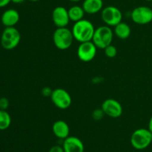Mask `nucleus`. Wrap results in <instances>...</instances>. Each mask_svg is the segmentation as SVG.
<instances>
[{
  "instance_id": "f257e3e1",
  "label": "nucleus",
  "mask_w": 152,
  "mask_h": 152,
  "mask_svg": "<svg viewBox=\"0 0 152 152\" xmlns=\"http://www.w3.org/2000/svg\"><path fill=\"white\" fill-rule=\"evenodd\" d=\"M95 29L96 28H94L93 23L91 21L83 19L78 22H74L71 31L74 40L81 43L84 42L91 41Z\"/></svg>"
},
{
  "instance_id": "f03ea898",
  "label": "nucleus",
  "mask_w": 152,
  "mask_h": 152,
  "mask_svg": "<svg viewBox=\"0 0 152 152\" xmlns=\"http://www.w3.org/2000/svg\"><path fill=\"white\" fill-rule=\"evenodd\" d=\"M114 31L108 25H102L95 29L91 41L97 49H105L107 46L112 44Z\"/></svg>"
},
{
  "instance_id": "7ed1b4c3",
  "label": "nucleus",
  "mask_w": 152,
  "mask_h": 152,
  "mask_svg": "<svg viewBox=\"0 0 152 152\" xmlns=\"http://www.w3.org/2000/svg\"><path fill=\"white\" fill-rule=\"evenodd\" d=\"M74 37L72 31L68 28H57L53 34V41L54 46L59 50H67L73 44Z\"/></svg>"
},
{
  "instance_id": "20e7f679",
  "label": "nucleus",
  "mask_w": 152,
  "mask_h": 152,
  "mask_svg": "<svg viewBox=\"0 0 152 152\" xmlns=\"http://www.w3.org/2000/svg\"><path fill=\"white\" fill-rule=\"evenodd\" d=\"M130 142L132 147L137 150H143L152 142V134L146 128H139L132 133Z\"/></svg>"
},
{
  "instance_id": "39448f33",
  "label": "nucleus",
  "mask_w": 152,
  "mask_h": 152,
  "mask_svg": "<svg viewBox=\"0 0 152 152\" xmlns=\"http://www.w3.org/2000/svg\"><path fill=\"white\" fill-rule=\"evenodd\" d=\"M21 40L20 32L15 27H7L1 35V46L6 50H12L18 46Z\"/></svg>"
},
{
  "instance_id": "423d86ee",
  "label": "nucleus",
  "mask_w": 152,
  "mask_h": 152,
  "mask_svg": "<svg viewBox=\"0 0 152 152\" xmlns=\"http://www.w3.org/2000/svg\"><path fill=\"white\" fill-rule=\"evenodd\" d=\"M101 18L106 25L115 27L123 22V13L118 7L109 5L102 9L101 11Z\"/></svg>"
},
{
  "instance_id": "0eeeda50",
  "label": "nucleus",
  "mask_w": 152,
  "mask_h": 152,
  "mask_svg": "<svg viewBox=\"0 0 152 152\" xmlns=\"http://www.w3.org/2000/svg\"><path fill=\"white\" fill-rule=\"evenodd\" d=\"M50 99L52 103L60 110H66L69 108L72 103V98L68 91L62 88H56L53 89Z\"/></svg>"
},
{
  "instance_id": "6e6552de",
  "label": "nucleus",
  "mask_w": 152,
  "mask_h": 152,
  "mask_svg": "<svg viewBox=\"0 0 152 152\" xmlns=\"http://www.w3.org/2000/svg\"><path fill=\"white\" fill-rule=\"evenodd\" d=\"M131 17L137 25H147L152 22V9L147 6H138L132 10Z\"/></svg>"
},
{
  "instance_id": "1a4fd4ad",
  "label": "nucleus",
  "mask_w": 152,
  "mask_h": 152,
  "mask_svg": "<svg viewBox=\"0 0 152 152\" xmlns=\"http://www.w3.org/2000/svg\"><path fill=\"white\" fill-rule=\"evenodd\" d=\"M97 48L92 41L81 43L77 49V56L79 59L85 63L90 62L94 59Z\"/></svg>"
},
{
  "instance_id": "9d476101",
  "label": "nucleus",
  "mask_w": 152,
  "mask_h": 152,
  "mask_svg": "<svg viewBox=\"0 0 152 152\" xmlns=\"http://www.w3.org/2000/svg\"><path fill=\"white\" fill-rule=\"evenodd\" d=\"M101 109L104 112L105 115L117 119L120 117L123 114V107L117 100L114 98H108L102 102Z\"/></svg>"
},
{
  "instance_id": "9b49d317",
  "label": "nucleus",
  "mask_w": 152,
  "mask_h": 152,
  "mask_svg": "<svg viewBox=\"0 0 152 152\" xmlns=\"http://www.w3.org/2000/svg\"><path fill=\"white\" fill-rule=\"evenodd\" d=\"M52 20L57 28H65L69 24L68 11L63 6H57L52 11Z\"/></svg>"
},
{
  "instance_id": "f8f14e48",
  "label": "nucleus",
  "mask_w": 152,
  "mask_h": 152,
  "mask_svg": "<svg viewBox=\"0 0 152 152\" xmlns=\"http://www.w3.org/2000/svg\"><path fill=\"white\" fill-rule=\"evenodd\" d=\"M65 152H84L85 146L80 138L74 136H69L64 139L62 144Z\"/></svg>"
},
{
  "instance_id": "ddd939ff",
  "label": "nucleus",
  "mask_w": 152,
  "mask_h": 152,
  "mask_svg": "<svg viewBox=\"0 0 152 152\" xmlns=\"http://www.w3.org/2000/svg\"><path fill=\"white\" fill-rule=\"evenodd\" d=\"M20 19L19 12L15 9H7L3 12L1 16V22L5 28L7 27H15Z\"/></svg>"
},
{
  "instance_id": "4468645a",
  "label": "nucleus",
  "mask_w": 152,
  "mask_h": 152,
  "mask_svg": "<svg viewBox=\"0 0 152 152\" xmlns=\"http://www.w3.org/2000/svg\"><path fill=\"white\" fill-rule=\"evenodd\" d=\"M52 131L55 137L60 139H65L70 136V128L68 123L63 120H57L53 124Z\"/></svg>"
},
{
  "instance_id": "2eb2a0df",
  "label": "nucleus",
  "mask_w": 152,
  "mask_h": 152,
  "mask_svg": "<svg viewBox=\"0 0 152 152\" xmlns=\"http://www.w3.org/2000/svg\"><path fill=\"white\" fill-rule=\"evenodd\" d=\"M83 10L88 14H96L103 9L102 0H84L83 2Z\"/></svg>"
},
{
  "instance_id": "dca6fc26",
  "label": "nucleus",
  "mask_w": 152,
  "mask_h": 152,
  "mask_svg": "<svg viewBox=\"0 0 152 152\" xmlns=\"http://www.w3.org/2000/svg\"><path fill=\"white\" fill-rule=\"evenodd\" d=\"M132 33L131 27L126 22H121L114 27V34L120 40H126L129 38Z\"/></svg>"
},
{
  "instance_id": "f3484780",
  "label": "nucleus",
  "mask_w": 152,
  "mask_h": 152,
  "mask_svg": "<svg viewBox=\"0 0 152 152\" xmlns=\"http://www.w3.org/2000/svg\"><path fill=\"white\" fill-rule=\"evenodd\" d=\"M68 11L70 20L74 22H77L84 19V16L86 14V12L83 10V7L79 5L72 6L68 9Z\"/></svg>"
},
{
  "instance_id": "a211bd4d",
  "label": "nucleus",
  "mask_w": 152,
  "mask_h": 152,
  "mask_svg": "<svg viewBox=\"0 0 152 152\" xmlns=\"http://www.w3.org/2000/svg\"><path fill=\"white\" fill-rule=\"evenodd\" d=\"M11 124V117L7 110H0V131L7 130Z\"/></svg>"
},
{
  "instance_id": "6ab92c4d",
  "label": "nucleus",
  "mask_w": 152,
  "mask_h": 152,
  "mask_svg": "<svg viewBox=\"0 0 152 152\" xmlns=\"http://www.w3.org/2000/svg\"><path fill=\"white\" fill-rule=\"evenodd\" d=\"M104 52H105V56H107L109 58H113L114 57L117 56V49L114 45L111 44L108 46H107L105 49H104Z\"/></svg>"
},
{
  "instance_id": "aec40b11",
  "label": "nucleus",
  "mask_w": 152,
  "mask_h": 152,
  "mask_svg": "<svg viewBox=\"0 0 152 152\" xmlns=\"http://www.w3.org/2000/svg\"><path fill=\"white\" fill-rule=\"evenodd\" d=\"M104 115H105V113L102 111V109H96V110H94L93 113H92V118L94 120H100L102 119Z\"/></svg>"
},
{
  "instance_id": "412c9836",
  "label": "nucleus",
  "mask_w": 152,
  "mask_h": 152,
  "mask_svg": "<svg viewBox=\"0 0 152 152\" xmlns=\"http://www.w3.org/2000/svg\"><path fill=\"white\" fill-rule=\"evenodd\" d=\"M9 107V101L5 97L0 98V110H6Z\"/></svg>"
},
{
  "instance_id": "4be33fe9",
  "label": "nucleus",
  "mask_w": 152,
  "mask_h": 152,
  "mask_svg": "<svg viewBox=\"0 0 152 152\" xmlns=\"http://www.w3.org/2000/svg\"><path fill=\"white\" fill-rule=\"evenodd\" d=\"M48 152H65L64 151V149L62 145H53L49 149Z\"/></svg>"
},
{
  "instance_id": "5701e85b",
  "label": "nucleus",
  "mask_w": 152,
  "mask_h": 152,
  "mask_svg": "<svg viewBox=\"0 0 152 152\" xmlns=\"http://www.w3.org/2000/svg\"><path fill=\"white\" fill-rule=\"evenodd\" d=\"M52 92H53V89H50L49 86H45V87L43 88L42 90V95L46 97H50V95H51L52 94Z\"/></svg>"
},
{
  "instance_id": "b1692460",
  "label": "nucleus",
  "mask_w": 152,
  "mask_h": 152,
  "mask_svg": "<svg viewBox=\"0 0 152 152\" xmlns=\"http://www.w3.org/2000/svg\"><path fill=\"white\" fill-rule=\"evenodd\" d=\"M10 2H11V0H0V7H5Z\"/></svg>"
},
{
  "instance_id": "393cba45",
  "label": "nucleus",
  "mask_w": 152,
  "mask_h": 152,
  "mask_svg": "<svg viewBox=\"0 0 152 152\" xmlns=\"http://www.w3.org/2000/svg\"><path fill=\"white\" fill-rule=\"evenodd\" d=\"M148 130H149L151 132L152 134V116L151 118H150V120H149V122H148Z\"/></svg>"
},
{
  "instance_id": "a878e982",
  "label": "nucleus",
  "mask_w": 152,
  "mask_h": 152,
  "mask_svg": "<svg viewBox=\"0 0 152 152\" xmlns=\"http://www.w3.org/2000/svg\"><path fill=\"white\" fill-rule=\"evenodd\" d=\"M25 0H11L12 2L15 3V4H21V3H23Z\"/></svg>"
},
{
  "instance_id": "bb28decb",
  "label": "nucleus",
  "mask_w": 152,
  "mask_h": 152,
  "mask_svg": "<svg viewBox=\"0 0 152 152\" xmlns=\"http://www.w3.org/2000/svg\"><path fill=\"white\" fill-rule=\"evenodd\" d=\"M69 1H73V2H78V1H82V0H69Z\"/></svg>"
},
{
  "instance_id": "cd10ccee",
  "label": "nucleus",
  "mask_w": 152,
  "mask_h": 152,
  "mask_svg": "<svg viewBox=\"0 0 152 152\" xmlns=\"http://www.w3.org/2000/svg\"><path fill=\"white\" fill-rule=\"evenodd\" d=\"M29 1H39V0H29Z\"/></svg>"
},
{
  "instance_id": "c85d7f7f",
  "label": "nucleus",
  "mask_w": 152,
  "mask_h": 152,
  "mask_svg": "<svg viewBox=\"0 0 152 152\" xmlns=\"http://www.w3.org/2000/svg\"><path fill=\"white\" fill-rule=\"evenodd\" d=\"M145 1H152V0H145Z\"/></svg>"
}]
</instances>
